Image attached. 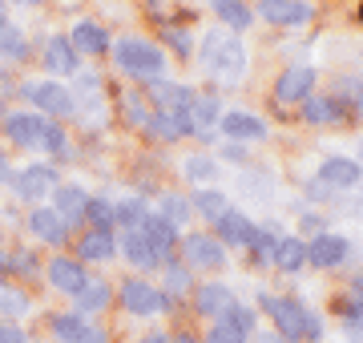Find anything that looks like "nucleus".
<instances>
[{
    "label": "nucleus",
    "mask_w": 363,
    "mask_h": 343,
    "mask_svg": "<svg viewBox=\"0 0 363 343\" xmlns=\"http://www.w3.org/2000/svg\"><path fill=\"white\" fill-rule=\"evenodd\" d=\"M262 307L271 311V319L279 323V331H283L286 339H307V343L323 339L319 319H315L307 307H298L295 299H274V295H262Z\"/></svg>",
    "instance_id": "obj_1"
},
{
    "label": "nucleus",
    "mask_w": 363,
    "mask_h": 343,
    "mask_svg": "<svg viewBox=\"0 0 363 343\" xmlns=\"http://www.w3.org/2000/svg\"><path fill=\"white\" fill-rule=\"evenodd\" d=\"M113 57H117V65L125 69V73H133V77H157L162 65H166L162 49L150 45V40H138V37H125L113 49Z\"/></svg>",
    "instance_id": "obj_2"
},
{
    "label": "nucleus",
    "mask_w": 363,
    "mask_h": 343,
    "mask_svg": "<svg viewBox=\"0 0 363 343\" xmlns=\"http://www.w3.org/2000/svg\"><path fill=\"white\" fill-rule=\"evenodd\" d=\"M121 307L133 311V315H154V311H169V299L162 291H154L150 283H142V279H130L121 287Z\"/></svg>",
    "instance_id": "obj_3"
},
{
    "label": "nucleus",
    "mask_w": 363,
    "mask_h": 343,
    "mask_svg": "<svg viewBox=\"0 0 363 343\" xmlns=\"http://www.w3.org/2000/svg\"><path fill=\"white\" fill-rule=\"evenodd\" d=\"M182 254H186V263L198 266V271H222V263H226L222 242H214V238H206V235L182 238Z\"/></svg>",
    "instance_id": "obj_4"
},
{
    "label": "nucleus",
    "mask_w": 363,
    "mask_h": 343,
    "mask_svg": "<svg viewBox=\"0 0 363 343\" xmlns=\"http://www.w3.org/2000/svg\"><path fill=\"white\" fill-rule=\"evenodd\" d=\"M259 9L271 25H307L315 13L307 0H259Z\"/></svg>",
    "instance_id": "obj_5"
},
{
    "label": "nucleus",
    "mask_w": 363,
    "mask_h": 343,
    "mask_svg": "<svg viewBox=\"0 0 363 343\" xmlns=\"http://www.w3.org/2000/svg\"><path fill=\"white\" fill-rule=\"evenodd\" d=\"M28 97L40 106V113H57V118L73 113V93H69L65 85H57V81H40V85H33Z\"/></svg>",
    "instance_id": "obj_6"
},
{
    "label": "nucleus",
    "mask_w": 363,
    "mask_h": 343,
    "mask_svg": "<svg viewBox=\"0 0 363 343\" xmlns=\"http://www.w3.org/2000/svg\"><path fill=\"white\" fill-rule=\"evenodd\" d=\"M52 335L61 343H105V331L101 327H89L81 315H57L52 319Z\"/></svg>",
    "instance_id": "obj_7"
},
{
    "label": "nucleus",
    "mask_w": 363,
    "mask_h": 343,
    "mask_svg": "<svg viewBox=\"0 0 363 343\" xmlns=\"http://www.w3.org/2000/svg\"><path fill=\"white\" fill-rule=\"evenodd\" d=\"M242 69H247V49H242L238 40H222V49L214 53V61H210V73L230 85V81L242 77Z\"/></svg>",
    "instance_id": "obj_8"
},
{
    "label": "nucleus",
    "mask_w": 363,
    "mask_h": 343,
    "mask_svg": "<svg viewBox=\"0 0 363 343\" xmlns=\"http://www.w3.org/2000/svg\"><path fill=\"white\" fill-rule=\"evenodd\" d=\"M311 89H315V69L298 65V69H286L283 77H279L274 97H279V101H307Z\"/></svg>",
    "instance_id": "obj_9"
},
{
    "label": "nucleus",
    "mask_w": 363,
    "mask_h": 343,
    "mask_svg": "<svg viewBox=\"0 0 363 343\" xmlns=\"http://www.w3.org/2000/svg\"><path fill=\"white\" fill-rule=\"evenodd\" d=\"M49 190H57V170L52 166H28L21 178H16V194L28 202H40Z\"/></svg>",
    "instance_id": "obj_10"
},
{
    "label": "nucleus",
    "mask_w": 363,
    "mask_h": 343,
    "mask_svg": "<svg viewBox=\"0 0 363 343\" xmlns=\"http://www.w3.org/2000/svg\"><path fill=\"white\" fill-rule=\"evenodd\" d=\"M49 283L57 291H65V295H81V287L89 283V275L81 271V263H73V259H65V254H57L49 263Z\"/></svg>",
    "instance_id": "obj_11"
},
{
    "label": "nucleus",
    "mask_w": 363,
    "mask_h": 343,
    "mask_svg": "<svg viewBox=\"0 0 363 343\" xmlns=\"http://www.w3.org/2000/svg\"><path fill=\"white\" fill-rule=\"evenodd\" d=\"M327 190H351V186L359 182V162L351 158H327L323 170H319Z\"/></svg>",
    "instance_id": "obj_12"
},
{
    "label": "nucleus",
    "mask_w": 363,
    "mask_h": 343,
    "mask_svg": "<svg viewBox=\"0 0 363 343\" xmlns=\"http://www.w3.org/2000/svg\"><path fill=\"white\" fill-rule=\"evenodd\" d=\"M343 254H347V238L343 235H319L315 242H307V259L315 266H335L343 263Z\"/></svg>",
    "instance_id": "obj_13"
},
{
    "label": "nucleus",
    "mask_w": 363,
    "mask_h": 343,
    "mask_svg": "<svg viewBox=\"0 0 363 343\" xmlns=\"http://www.w3.org/2000/svg\"><path fill=\"white\" fill-rule=\"evenodd\" d=\"M85 206H89V194L81 186H57V218L61 223H81L85 218Z\"/></svg>",
    "instance_id": "obj_14"
},
{
    "label": "nucleus",
    "mask_w": 363,
    "mask_h": 343,
    "mask_svg": "<svg viewBox=\"0 0 363 343\" xmlns=\"http://www.w3.org/2000/svg\"><path fill=\"white\" fill-rule=\"evenodd\" d=\"M138 230H142V235L150 238V247H154V254L162 259V263H166V259H169V251H174V242H178V238H174V226H169L166 218H157V214H145V223L138 226Z\"/></svg>",
    "instance_id": "obj_15"
},
{
    "label": "nucleus",
    "mask_w": 363,
    "mask_h": 343,
    "mask_svg": "<svg viewBox=\"0 0 363 343\" xmlns=\"http://www.w3.org/2000/svg\"><path fill=\"white\" fill-rule=\"evenodd\" d=\"M28 230L40 238V242H65V223L57 218V210H49V206H37V210L28 214Z\"/></svg>",
    "instance_id": "obj_16"
},
{
    "label": "nucleus",
    "mask_w": 363,
    "mask_h": 343,
    "mask_svg": "<svg viewBox=\"0 0 363 343\" xmlns=\"http://www.w3.org/2000/svg\"><path fill=\"white\" fill-rule=\"evenodd\" d=\"M40 125H45V121H40L37 113H13V118H4V133H9L13 145H37Z\"/></svg>",
    "instance_id": "obj_17"
},
{
    "label": "nucleus",
    "mask_w": 363,
    "mask_h": 343,
    "mask_svg": "<svg viewBox=\"0 0 363 343\" xmlns=\"http://www.w3.org/2000/svg\"><path fill=\"white\" fill-rule=\"evenodd\" d=\"M230 291L222 287V283H206V287L194 291V311L198 315H222L226 307H230Z\"/></svg>",
    "instance_id": "obj_18"
},
{
    "label": "nucleus",
    "mask_w": 363,
    "mask_h": 343,
    "mask_svg": "<svg viewBox=\"0 0 363 343\" xmlns=\"http://www.w3.org/2000/svg\"><path fill=\"white\" fill-rule=\"evenodd\" d=\"M45 65L52 73H77V49L69 45V37H52L45 45Z\"/></svg>",
    "instance_id": "obj_19"
},
{
    "label": "nucleus",
    "mask_w": 363,
    "mask_h": 343,
    "mask_svg": "<svg viewBox=\"0 0 363 343\" xmlns=\"http://www.w3.org/2000/svg\"><path fill=\"white\" fill-rule=\"evenodd\" d=\"M218 235L226 238V242H234V247H250V238H255V226H250L247 214L226 210V214L218 218Z\"/></svg>",
    "instance_id": "obj_20"
},
{
    "label": "nucleus",
    "mask_w": 363,
    "mask_h": 343,
    "mask_svg": "<svg viewBox=\"0 0 363 343\" xmlns=\"http://www.w3.org/2000/svg\"><path fill=\"white\" fill-rule=\"evenodd\" d=\"M69 45H73V49H81V53H105V49H109V37H105V28H101V25H93V21H81V25L73 28Z\"/></svg>",
    "instance_id": "obj_21"
},
{
    "label": "nucleus",
    "mask_w": 363,
    "mask_h": 343,
    "mask_svg": "<svg viewBox=\"0 0 363 343\" xmlns=\"http://www.w3.org/2000/svg\"><path fill=\"white\" fill-rule=\"evenodd\" d=\"M121 251H125V259H130L133 266H157L162 259L154 254V247H150V238L142 235V230H125V238H121Z\"/></svg>",
    "instance_id": "obj_22"
},
{
    "label": "nucleus",
    "mask_w": 363,
    "mask_h": 343,
    "mask_svg": "<svg viewBox=\"0 0 363 343\" xmlns=\"http://www.w3.org/2000/svg\"><path fill=\"white\" fill-rule=\"evenodd\" d=\"M222 130L230 133V137H262V133H267V125H262L255 113L234 109V113H222Z\"/></svg>",
    "instance_id": "obj_23"
},
{
    "label": "nucleus",
    "mask_w": 363,
    "mask_h": 343,
    "mask_svg": "<svg viewBox=\"0 0 363 343\" xmlns=\"http://www.w3.org/2000/svg\"><path fill=\"white\" fill-rule=\"evenodd\" d=\"M77 254L81 259H89V263H101L113 254V235L109 230H89V235L77 242Z\"/></svg>",
    "instance_id": "obj_24"
},
{
    "label": "nucleus",
    "mask_w": 363,
    "mask_h": 343,
    "mask_svg": "<svg viewBox=\"0 0 363 343\" xmlns=\"http://www.w3.org/2000/svg\"><path fill=\"white\" fill-rule=\"evenodd\" d=\"M303 118L311 121V125H327V121H343V106H339L335 97H307V109H303Z\"/></svg>",
    "instance_id": "obj_25"
},
{
    "label": "nucleus",
    "mask_w": 363,
    "mask_h": 343,
    "mask_svg": "<svg viewBox=\"0 0 363 343\" xmlns=\"http://www.w3.org/2000/svg\"><path fill=\"white\" fill-rule=\"evenodd\" d=\"M214 13L222 16V25H230L234 33H242V28H250V9H247V0H214Z\"/></svg>",
    "instance_id": "obj_26"
},
{
    "label": "nucleus",
    "mask_w": 363,
    "mask_h": 343,
    "mask_svg": "<svg viewBox=\"0 0 363 343\" xmlns=\"http://www.w3.org/2000/svg\"><path fill=\"white\" fill-rule=\"evenodd\" d=\"M274 263L283 266V271H298V266L307 263V242H303V238H279Z\"/></svg>",
    "instance_id": "obj_27"
},
{
    "label": "nucleus",
    "mask_w": 363,
    "mask_h": 343,
    "mask_svg": "<svg viewBox=\"0 0 363 343\" xmlns=\"http://www.w3.org/2000/svg\"><path fill=\"white\" fill-rule=\"evenodd\" d=\"M109 295H113V291L105 287V283L89 279V283L81 287V295H73V299H77L81 311H105V307H109Z\"/></svg>",
    "instance_id": "obj_28"
},
{
    "label": "nucleus",
    "mask_w": 363,
    "mask_h": 343,
    "mask_svg": "<svg viewBox=\"0 0 363 343\" xmlns=\"http://www.w3.org/2000/svg\"><path fill=\"white\" fill-rule=\"evenodd\" d=\"M214 121H218V101H214V97H194V106H190V125H194L198 133H206Z\"/></svg>",
    "instance_id": "obj_29"
},
{
    "label": "nucleus",
    "mask_w": 363,
    "mask_h": 343,
    "mask_svg": "<svg viewBox=\"0 0 363 343\" xmlns=\"http://www.w3.org/2000/svg\"><path fill=\"white\" fill-rule=\"evenodd\" d=\"M121 109H125V121H130V125H138V130H150V121H154V109H150V101H145L142 93H138V97H125V101H121Z\"/></svg>",
    "instance_id": "obj_30"
},
{
    "label": "nucleus",
    "mask_w": 363,
    "mask_h": 343,
    "mask_svg": "<svg viewBox=\"0 0 363 343\" xmlns=\"http://www.w3.org/2000/svg\"><path fill=\"white\" fill-rule=\"evenodd\" d=\"M0 57H13V61H25L28 57L25 37H21L16 28H9V25H0Z\"/></svg>",
    "instance_id": "obj_31"
},
{
    "label": "nucleus",
    "mask_w": 363,
    "mask_h": 343,
    "mask_svg": "<svg viewBox=\"0 0 363 343\" xmlns=\"http://www.w3.org/2000/svg\"><path fill=\"white\" fill-rule=\"evenodd\" d=\"M190 202L182 198V194H166V198H162V214H157V218H166L169 226H178V223H186V218H190Z\"/></svg>",
    "instance_id": "obj_32"
},
{
    "label": "nucleus",
    "mask_w": 363,
    "mask_h": 343,
    "mask_svg": "<svg viewBox=\"0 0 363 343\" xmlns=\"http://www.w3.org/2000/svg\"><path fill=\"white\" fill-rule=\"evenodd\" d=\"M194 210H202L206 218H222L226 214V194H218V190H202L194 198Z\"/></svg>",
    "instance_id": "obj_33"
},
{
    "label": "nucleus",
    "mask_w": 363,
    "mask_h": 343,
    "mask_svg": "<svg viewBox=\"0 0 363 343\" xmlns=\"http://www.w3.org/2000/svg\"><path fill=\"white\" fill-rule=\"evenodd\" d=\"M0 311L4 315H25L28 311V295L16 287H0Z\"/></svg>",
    "instance_id": "obj_34"
},
{
    "label": "nucleus",
    "mask_w": 363,
    "mask_h": 343,
    "mask_svg": "<svg viewBox=\"0 0 363 343\" xmlns=\"http://www.w3.org/2000/svg\"><path fill=\"white\" fill-rule=\"evenodd\" d=\"M222 323H230V327H238L242 335H250V331H255V315H250L247 307H238V303H230L226 311H222Z\"/></svg>",
    "instance_id": "obj_35"
},
{
    "label": "nucleus",
    "mask_w": 363,
    "mask_h": 343,
    "mask_svg": "<svg viewBox=\"0 0 363 343\" xmlns=\"http://www.w3.org/2000/svg\"><path fill=\"white\" fill-rule=\"evenodd\" d=\"M113 218H117V223H125L130 230H138V226L145 223V206H142V202H121V206L113 210Z\"/></svg>",
    "instance_id": "obj_36"
},
{
    "label": "nucleus",
    "mask_w": 363,
    "mask_h": 343,
    "mask_svg": "<svg viewBox=\"0 0 363 343\" xmlns=\"http://www.w3.org/2000/svg\"><path fill=\"white\" fill-rule=\"evenodd\" d=\"M40 150H49V154H61V150H65V130H61V125H49V121H45V125H40Z\"/></svg>",
    "instance_id": "obj_37"
},
{
    "label": "nucleus",
    "mask_w": 363,
    "mask_h": 343,
    "mask_svg": "<svg viewBox=\"0 0 363 343\" xmlns=\"http://www.w3.org/2000/svg\"><path fill=\"white\" fill-rule=\"evenodd\" d=\"M85 218H89L97 230H109V223H113V206L97 198V202H89V206H85Z\"/></svg>",
    "instance_id": "obj_38"
},
{
    "label": "nucleus",
    "mask_w": 363,
    "mask_h": 343,
    "mask_svg": "<svg viewBox=\"0 0 363 343\" xmlns=\"http://www.w3.org/2000/svg\"><path fill=\"white\" fill-rule=\"evenodd\" d=\"M186 178H190V182H210V178H214V162L210 158H186Z\"/></svg>",
    "instance_id": "obj_39"
},
{
    "label": "nucleus",
    "mask_w": 363,
    "mask_h": 343,
    "mask_svg": "<svg viewBox=\"0 0 363 343\" xmlns=\"http://www.w3.org/2000/svg\"><path fill=\"white\" fill-rule=\"evenodd\" d=\"M206 343H247V335H242L238 327H230V323H222V319H218V323L210 327Z\"/></svg>",
    "instance_id": "obj_40"
},
{
    "label": "nucleus",
    "mask_w": 363,
    "mask_h": 343,
    "mask_svg": "<svg viewBox=\"0 0 363 343\" xmlns=\"http://www.w3.org/2000/svg\"><path fill=\"white\" fill-rule=\"evenodd\" d=\"M250 247L259 251V259L267 263V259H274V247H279V238L271 235V230H255V238H250Z\"/></svg>",
    "instance_id": "obj_41"
},
{
    "label": "nucleus",
    "mask_w": 363,
    "mask_h": 343,
    "mask_svg": "<svg viewBox=\"0 0 363 343\" xmlns=\"http://www.w3.org/2000/svg\"><path fill=\"white\" fill-rule=\"evenodd\" d=\"M166 283H169V291H186V287H190V271L178 266V263H169L166 266Z\"/></svg>",
    "instance_id": "obj_42"
},
{
    "label": "nucleus",
    "mask_w": 363,
    "mask_h": 343,
    "mask_svg": "<svg viewBox=\"0 0 363 343\" xmlns=\"http://www.w3.org/2000/svg\"><path fill=\"white\" fill-rule=\"evenodd\" d=\"M166 40L178 49V53H190V37H186L182 28H169V25H166Z\"/></svg>",
    "instance_id": "obj_43"
},
{
    "label": "nucleus",
    "mask_w": 363,
    "mask_h": 343,
    "mask_svg": "<svg viewBox=\"0 0 363 343\" xmlns=\"http://www.w3.org/2000/svg\"><path fill=\"white\" fill-rule=\"evenodd\" d=\"M21 339H25V335H21L13 323H0V343H21Z\"/></svg>",
    "instance_id": "obj_44"
},
{
    "label": "nucleus",
    "mask_w": 363,
    "mask_h": 343,
    "mask_svg": "<svg viewBox=\"0 0 363 343\" xmlns=\"http://www.w3.org/2000/svg\"><path fill=\"white\" fill-rule=\"evenodd\" d=\"M142 343H169V335H162V331H154V335H145Z\"/></svg>",
    "instance_id": "obj_45"
},
{
    "label": "nucleus",
    "mask_w": 363,
    "mask_h": 343,
    "mask_svg": "<svg viewBox=\"0 0 363 343\" xmlns=\"http://www.w3.org/2000/svg\"><path fill=\"white\" fill-rule=\"evenodd\" d=\"M9 178V162H4V154H0V182Z\"/></svg>",
    "instance_id": "obj_46"
},
{
    "label": "nucleus",
    "mask_w": 363,
    "mask_h": 343,
    "mask_svg": "<svg viewBox=\"0 0 363 343\" xmlns=\"http://www.w3.org/2000/svg\"><path fill=\"white\" fill-rule=\"evenodd\" d=\"M174 343H198V339H194V335H178Z\"/></svg>",
    "instance_id": "obj_47"
},
{
    "label": "nucleus",
    "mask_w": 363,
    "mask_h": 343,
    "mask_svg": "<svg viewBox=\"0 0 363 343\" xmlns=\"http://www.w3.org/2000/svg\"><path fill=\"white\" fill-rule=\"evenodd\" d=\"M259 343H286V339H271V335H267V339H259Z\"/></svg>",
    "instance_id": "obj_48"
},
{
    "label": "nucleus",
    "mask_w": 363,
    "mask_h": 343,
    "mask_svg": "<svg viewBox=\"0 0 363 343\" xmlns=\"http://www.w3.org/2000/svg\"><path fill=\"white\" fill-rule=\"evenodd\" d=\"M355 291H363V275H359V279H355Z\"/></svg>",
    "instance_id": "obj_49"
},
{
    "label": "nucleus",
    "mask_w": 363,
    "mask_h": 343,
    "mask_svg": "<svg viewBox=\"0 0 363 343\" xmlns=\"http://www.w3.org/2000/svg\"><path fill=\"white\" fill-rule=\"evenodd\" d=\"M359 21H363V4H359Z\"/></svg>",
    "instance_id": "obj_50"
},
{
    "label": "nucleus",
    "mask_w": 363,
    "mask_h": 343,
    "mask_svg": "<svg viewBox=\"0 0 363 343\" xmlns=\"http://www.w3.org/2000/svg\"><path fill=\"white\" fill-rule=\"evenodd\" d=\"M28 4H37V0H28Z\"/></svg>",
    "instance_id": "obj_51"
},
{
    "label": "nucleus",
    "mask_w": 363,
    "mask_h": 343,
    "mask_svg": "<svg viewBox=\"0 0 363 343\" xmlns=\"http://www.w3.org/2000/svg\"><path fill=\"white\" fill-rule=\"evenodd\" d=\"M0 16H4V9H0Z\"/></svg>",
    "instance_id": "obj_52"
}]
</instances>
